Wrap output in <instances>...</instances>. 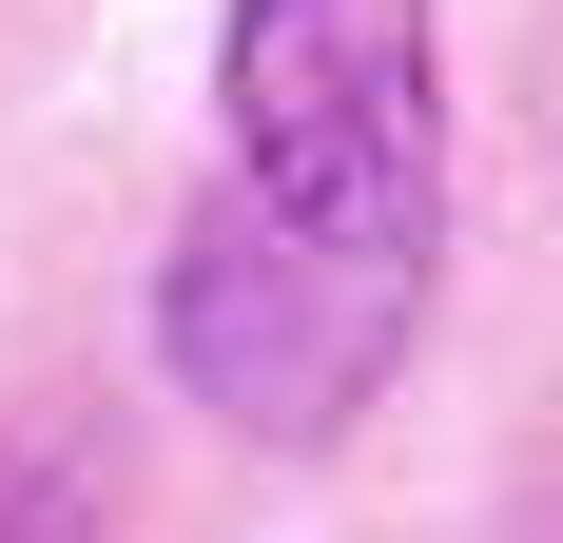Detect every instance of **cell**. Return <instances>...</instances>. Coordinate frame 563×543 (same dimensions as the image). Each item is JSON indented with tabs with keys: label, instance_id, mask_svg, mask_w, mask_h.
Wrapping results in <instances>:
<instances>
[{
	"label": "cell",
	"instance_id": "1",
	"mask_svg": "<svg viewBox=\"0 0 563 543\" xmlns=\"http://www.w3.org/2000/svg\"><path fill=\"white\" fill-rule=\"evenodd\" d=\"M214 117H233V195L448 272V58H428V0H233Z\"/></svg>",
	"mask_w": 563,
	"mask_h": 543
},
{
	"label": "cell",
	"instance_id": "2",
	"mask_svg": "<svg viewBox=\"0 0 563 543\" xmlns=\"http://www.w3.org/2000/svg\"><path fill=\"white\" fill-rule=\"evenodd\" d=\"M428 330V253H369V233H311L273 195H214V214L156 253V350L175 388L253 446H331L369 388L408 369Z\"/></svg>",
	"mask_w": 563,
	"mask_h": 543
}]
</instances>
